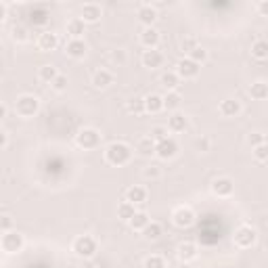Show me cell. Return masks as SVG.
Masks as SVG:
<instances>
[{
	"label": "cell",
	"instance_id": "obj_1",
	"mask_svg": "<svg viewBox=\"0 0 268 268\" xmlns=\"http://www.w3.org/2000/svg\"><path fill=\"white\" fill-rule=\"evenodd\" d=\"M105 160L109 166H126L132 160V149L126 143H111L105 149Z\"/></svg>",
	"mask_w": 268,
	"mask_h": 268
},
{
	"label": "cell",
	"instance_id": "obj_2",
	"mask_svg": "<svg viewBox=\"0 0 268 268\" xmlns=\"http://www.w3.org/2000/svg\"><path fill=\"white\" fill-rule=\"evenodd\" d=\"M15 111L19 117H34L38 111H40V98L34 94H21L15 101Z\"/></svg>",
	"mask_w": 268,
	"mask_h": 268
},
{
	"label": "cell",
	"instance_id": "obj_3",
	"mask_svg": "<svg viewBox=\"0 0 268 268\" xmlns=\"http://www.w3.org/2000/svg\"><path fill=\"white\" fill-rule=\"evenodd\" d=\"M72 250H74V254L78 258L90 260V258H94V254H96V241H94V237H90V235L76 237L74 243H72Z\"/></svg>",
	"mask_w": 268,
	"mask_h": 268
},
{
	"label": "cell",
	"instance_id": "obj_4",
	"mask_svg": "<svg viewBox=\"0 0 268 268\" xmlns=\"http://www.w3.org/2000/svg\"><path fill=\"white\" fill-rule=\"evenodd\" d=\"M233 241H235V245L239 247V250H250V247H254L256 241H258L256 228L247 226V224L239 226V228L235 231V235H233Z\"/></svg>",
	"mask_w": 268,
	"mask_h": 268
},
{
	"label": "cell",
	"instance_id": "obj_5",
	"mask_svg": "<svg viewBox=\"0 0 268 268\" xmlns=\"http://www.w3.org/2000/svg\"><path fill=\"white\" fill-rule=\"evenodd\" d=\"M23 245H25L23 235H21V233H17V231L4 233V235H2V239H0V247H2V252H4V254H17V252H21V250H23Z\"/></svg>",
	"mask_w": 268,
	"mask_h": 268
},
{
	"label": "cell",
	"instance_id": "obj_6",
	"mask_svg": "<svg viewBox=\"0 0 268 268\" xmlns=\"http://www.w3.org/2000/svg\"><path fill=\"white\" fill-rule=\"evenodd\" d=\"M76 143L82 149H96L101 145V134H98L94 128H82V130L76 134Z\"/></svg>",
	"mask_w": 268,
	"mask_h": 268
},
{
	"label": "cell",
	"instance_id": "obj_7",
	"mask_svg": "<svg viewBox=\"0 0 268 268\" xmlns=\"http://www.w3.org/2000/svg\"><path fill=\"white\" fill-rule=\"evenodd\" d=\"M176 74L180 80H193V78L199 76V63H195L193 59L184 57L176 63Z\"/></svg>",
	"mask_w": 268,
	"mask_h": 268
},
{
	"label": "cell",
	"instance_id": "obj_8",
	"mask_svg": "<svg viewBox=\"0 0 268 268\" xmlns=\"http://www.w3.org/2000/svg\"><path fill=\"white\" fill-rule=\"evenodd\" d=\"M195 212L191 210V207H186V205H180V207H176L174 214H172V222L178 226V228H188L193 222H195Z\"/></svg>",
	"mask_w": 268,
	"mask_h": 268
},
{
	"label": "cell",
	"instance_id": "obj_9",
	"mask_svg": "<svg viewBox=\"0 0 268 268\" xmlns=\"http://www.w3.org/2000/svg\"><path fill=\"white\" fill-rule=\"evenodd\" d=\"M176 153H178V143L174 141L172 136L164 138V141H160L157 147H155V155L160 157V160H172Z\"/></svg>",
	"mask_w": 268,
	"mask_h": 268
},
{
	"label": "cell",
	"instance_id": "obj_10",
	"mask_svg": "<svg viewBox=\"0 0 268 268\" xmlns=\"http://www.w3.org/2000/svg\"><path fill=\"white\" fill-rule=\"evenodd\" d=\"M235 191V182L228 176H220L212 182V193L216 197H231Z\"/></svg>",
	"mask_w": 268,
	"mask_h": 268
},
{
	"label": "cell",
	"instance_id": "obj_11",
	"mask_svg": "<svg viewBox=\"0 0 268 268\" xmlns=\"http://www.w3.org/2000/svg\"><path fill=\"white\" fill-rule=\"evenodd\" d=\"M136 17L145 27H153V23L157 21V8L151 4H141L136 11Z\"/></svg>",
	"mask_w": 268,
	"mask_h": 268
},
{
	"label": "cell",
	"instance_id": "obj_12",
	"mask_svg": "<svg viewBox=\"0 0 268 268\" xmlns=\"http://www.w3.org/2000/svg\"><path fill=\"white\" fill-rule=\"evenodd\" d=\"M176 256L180 262H193L197 256H199V252H197V245L191 243V241H182L180 245L176 247Z\"/></svg>",
	"mask_w": 268,
	"mask_h": 268
},
{
	"label": "cell",
	"instance_id": "obj_13",
	"mask_svg": "<svg viewBox=\"0 0 268 268\" xmlns=\"http://www.w3.org/2000/svg\"><path fill=\"white\" fill-rule=\"evenodd\" d=\"M101 15H103V8L98 4H94V2L84 4L82 11H80V19L84 23H96L98 19H101Z\"/></svg>",
	"mask_w": 268,
	"mask_h": 268
},
{
	"label": "cell",
	"instance_id": "obj_14",
	"mask_svg": "<svg viewBox=\"0 0 268 268\" xmlns=\"http://www.w3.org/2000/svg\"><path fill=\"white\" fill-rule=\"evenodd\" d=\"M141 61H143V65L149 67V69H157V67L164 65V55L157 51V48H149V51L143 53Z\"/></svg>",
	"mask_w": 268,
	"mask_h": 268
},
{
	"label": "cell",
	"instance_id": "obj_15",
	"mask_svg": "<svg viewBox=\"0 0 268 268\" xmlns=\"http://www.w3.org/2000/svg\"><path fill=\"white\" fill-rule=\"evenodd\" d=\"M59 46V38H57V34H53V32H42L40 36H38V48L40 51H44V53H48V51H55V48Z\"/></svg>",
	"mask_w": 268,
	"mask_h": 268
},
{
	"label": "cell",
	"instance_id": "obj_16",
	"mask_svg": "<svg viewBox=\"0 0 268 268\" xmlns=\"http://www.w3.org/2000/svg\"><path fill=\"white\" fill-rule=\"evenodd\" d=\"M188 128V117L184 113H172L170 117H168V130L172 132H184Z\"/></svg>",
	"mask_w": 268,
	"mask_h": 268
},
{
	"label": "cell",
	"instance_id": "obj_17",
	"mask_svg": "<svg viewBox=\"0 0 268 268\" xmlns=\"http://www.w3.org/2000/svg\"><path fill=\"white\" fill-rule=\"evenodd\" d=\"M141 44L147 48H157V44H160V32H157L155 27H145L141 32Z\"/></svg>",
	"mask_w": 268,
	"mask_h": 268
},
{
	"label": "cell",
	"instance_id": "obj_18",
	"mask_svg": "<svg viewBox=\"0 0 268 268\" xmlns=\"http://www.w3.org/2000/svg\"><path fill=\"white\" fill-rule=\"evenodd\" d=\"M86 32V23L80 17H74L67 21V34L72 36V40H82V36Z\"/></svg>",
	"mask_w": 268,
	"mask_h": 268
},
{
	"label": "cell",
	"instance_id": "obj_19",
	"mask_svg": "<svg viewBox=\"0 0 268 268\" xmlns=\"http://www.w3.org/2000/svg\"><path fill=\"white\" fill-rule=\"evenodd\" d=\"M155 147H157V143L151 136H143L136 141V153L143 157H151V155H155Z\"/></svg>",
	"mask_w": 268,
	"mask_h": 268
},
{
	"label": "cell",
	"instance_id": "obj_20",
	"mask_svg": "<svg viewBox=\"0 0 268 268\" xmlns=\"http://www.w3.org/2000/svg\"><path fill=\"white\" fill-rule=\"evenodd\" d=\"M218 109H220V113L224 117H237L241 113V103L237 101V98H224Z\"/></svg>",
	"mask_w": 268,
	"mask_h": 268
},
{
	"label": "cell",
	"instance_id": "obj_21",
	"mask_svg": "<svg viewBox=\"0 0 268 268\" xmlns=\"http://www.w3.org/2000/svg\"><path fill=\"white\" fill-rule=\"evenodd\" d=\"M65 53H67V57H72V59H84L86 42L84 40H69L67 46H65Z\"/></svg>",
	"mask_w": 268,
	"mask_h": 268
},
{
	"label": "cell",
	"instance_id": "obj_22",
	"mask_svg": "<svg viewBox=\"0 0 268 268\" xmlns=\"http://www.w3.org/2000/svg\"><path fill=\"white\" fill-rule=\"evenodd\" d=\"M109 84H113V74L109 69H98L92 76V86L94 88H107Z\"/></svg>",
	"mask_w": 268,
	"mask_h": 268
},
{
	"label": "cell",
	"instance_id": "obj_23",
	"mask_svg": "<svg viewBox=\"0 0 268 268\" xmlns=\"http://www.w3.org/2000/svg\"><path fill=\"white\" fill-rule=\"evenodd\" d=\"M126 201H130V203H143V201H147V191L143 186H138V184H134V186H130L126 191Z\"/></svg>",
	"mask_w": 268,
	"mask_h": 268
},
{
	"label": "cell",
	"instance_id": "obj_24",
	"mask_svg": "<svg viewBox=\"0 0 268 268\" xmlns=\"http://www.w3.org/2000/svg\"><path fill=\"white\" fill-rule=\"evenodd\" d=\"M145 107H147V113H160V111H164V96H160V94L145 96Z\"/></svg>",
	"mask_w": 268,
	"mask_h": 268
},
{
	"label": "cell",
	"instance_id": "obj_25",
	"mask_svg": "<svg viewBox=\"0 0 268 268\" xmlns=\"http://www.w3.org/2000/svg\"><path fill=\"white\" fill-rule=\"evenodd\" d=\"M182 105V96L180 92H176V90H170V92H166L164 94V109H168V111H176L178 107Z\"/></svg>",
	"mask_w": 268,
	"mask_h": 268
},
{
	"label": "cell",
	"instance_id": "obj_26",
	"mask_svg": "<svg viewBox=\"0 0 268 268\" xmlns=\"http://www.w3.org/2000/svg\"><path fill=\"white\" fill-rule=\"evenodd\" d=\"M160 82H162V86L166 88V90L170 92V90H176V88H178V84H180V78H178L176 72H164L162 78H160Z\"/></svg>",
	"mask_w": 268,
	"mask_h": 268
},
{
	"label": "cell",
	"instance_id": "obj_27",
	"mask_svg": "<svg viewBox=\"0 0 268 268\" xmlns=\"http://www.w3.org/2000/svg\"><path fill=\"white\" fill-rule=\"evenodd\" d=\"M250 94L254 101H266L268 98V84L266 82H254L250 86Z\"/></svg>",
	"mask_w": 268,
	"mask_h": 268
},
{
	"label": "cell",
	"instance_id": "obj_28",
	"mask_svg": "<svg viewBox=\"0 0 268 268\" xmlns=\"http://www.w3.org/2000/svg\"><path fill=\"white\" fill-rule=\"evenodd\" d=\"M57 76H59V72H57L55 65H42L40 69H38V78H40L44 84H53L57 80Z\"/></svg>",
	"mask_w": 268,
	"mask_h": 268
},
{
	"label": "cell",
	"instance_id": "obj_29",
	"mask_svg": "<svg viewBox=\"0 0 268 268\" xmlns=\"http://www.w3.org/2000/svg\"><path fill=\"white\" fill-rule=\"evenodd\" d=\"M134 214H136V207L130 201H124V203H120V207H117V218L124 222H130L134 218Z\"/></svg>",
	"mask_w": 268,
	"mask_h": 268
},
{
	"label": "cell",
	"instance_id": "obj_30",
	"mask_svg": "<svg viewBox=\"0 0 268 268\" xmlns=\"http://www.w3.org/2000/svg\"><path fill=\"white\" fill-rule=\"evenodd\" d=\"M143 235H145L147 241H157V239H160V237L164 235V228H162L160 222H149L147 228L143 231Z\"/></svg>",
	"mask_w": 268,
	"mask_h": 268
},
{
	"label": "cell",
	"instance_id": "obj_31",
	"mask_svg": "<svg viewBox=\"0 0 268 268\" xmlns=\"http://www.w3.org/2000/svg\"><path fill=\"white\" fill-rule=\"evenodd\" d=\"M126 109H128V113H134V115H143V113H147L145 98H141V96L130 98V101L126 103Z\"/></svg>",
	"mask_w": 268,
	"mask_h": 268
},
{
	"label": "cell",
	"instance_id": "obj_32",
	"mask_svg": "<svg viewBox=\"0 0 268 268\" xmlns=\"http://www.w3.org/2000/svg\"><path fill=\"white\" fill-rule=\"evenodd\" d=\"M252 57L258 59V61H264V59H268V42L266 40H256L252 44Z\"/></svg>",
	"mask_w": 268,
	"mask_h": 268
},
{
	"label": "cell",
	"instance_id": "obj_33",
	"mask_svg": "<svg viewBox=\"0 0 268 268\" xmlns=\"http://www.w3.org/2000/svg\"><path fill=\"white\" fill-rule=\"evenodd\" d=\"M149 222H151V220H149V216L145 212H136L134 218L130 220V226H132V231H145Z\"/></svg>",
	"mask_w": 268,
	"mask_h": 268
},
{
	"label": "cell",
	"instance_id": "obj_34",
	"mask_svg": "<svg viewBox=\"0 0 268 268\" xmlns=\"http://www.w3.org/2000/svg\"><path fill=\"white\" fill-rule=\"evenodd\" d=\"M11 36H13V40H15V42H19V44H21V42H27V40H29L27 27H25V25H19V23L13 27V34H11Z\"/></svg>",
	"mask_w": 268,
	"mask_h": 268
},
{
	"label": "cell",
	"instance_id": "obj_35",
	"mask_svg": "<svg viewBox=\"0 0 268 268\" xmlns=\"http://www.w3.org/2000/svg\"><path fill=\"white\" fill-rule=\"evenodd\" d=\"M32 23L34 25H44L48 21V13H46V8H34L32 11Z\"/></svg>",
	"mask_w": 268,
	"mask_h": 268
},
{
	"label": "cell",
	"instance_id": "obj_36",
	"mask_svg": "<svg viewBox=\"0 0 268 268\" xmlns=\"http://www.w3.org/2000/svg\"><path fill=\"white\" fill-rule=\"evenodd\" d=\"M193 147H195V151H199V153H207V151H210V147H212V141H210L207 136H199V138H195Z\"/></svg>",
	"mask_w": 268,
	"mask_h": 268
},
{
	"label": "cell",
	"instance_id": "obj_37",
	"mask_svg": "<svg viewBox=\"0 0 268 268\" xmlns=\"http://www.w3.org/2000/svg\"><path fill=\"white\" fill-rule=\"evenodd\" d=\"M245 141H247V145H250L252 149H256V147L264 145V143H266V138H264V134H260V132H250Z\"/></svg>",
	"mask_w": 268,
	"mask_h": 268
},
{
	"label": "cell",
	"instance_id": "obj_38",
	"mask_svg": "<svg viewBox=\"0 0 268 268\" xmlns=\"http://www.w3.org/2000/svg\"><path fill=\"white\" fill-rule=\"evenodd\" d=\"M145 268H166V260L162 256H149L145 260Z\"/></svg>",
	"mask_w": 268,
	"mask_h": 268
},
{
	"label": "cell",
	"instance_id": "obj_39",
	"mask_svg": "<svg viewBox=\"0 0 268 268\" xmlns=\"http://www.w3.org/2000/svg\"><path fill=\"white\" fill-rule=\"evenodd\" d=\"M197 46H199V44H197L195 38H193V36H186L184 40L180 42V51H182V53H186V55H191Z\"/></svg>",
	"mask_w": 268,
	"mask_h": 268
},
{
	"label": "cell",
	"instance_id": "obj_40",
	"mask_svg": "<svg viewBox=\"0 0 268 268\" xmlns=\"http://www.w3.org/2000/svg\"><path fill=\"white\" fill-rule=\"evenodd\" d=\"M188 59H193L195 63H199V65H201V63H205V61H207V51H205L203 46H197L195 51H193L191 55H188Z\"/></svg>",
	"mask_w": 268,
	"mask_h": 268
},
{
	"label": "cell",
	"instance_id": "obj_41",
	"mask_svg": "<svg viewBox=\"0 0 268 268\" xmlns=\"http://www.w3.org/2000/svg\"><path fill=\"white\" fill-rule=\"evenodd\" d=\"M143 174H145L147 180H157V178L162 176V168L160 166H147Z\"/></svg>",
	"mask_w": 268,
	"mask_h": 268
},
{
	"label": "cell",
	"instance_id": "obj_42",
	"mask_svg": "<svg viewBox=\"0 0 268 268\" xmlns=\"http://www.w3.org/2000/svg\"><path fill=\"white\" fill-rule=\"evenodd\" d=\"M151 138L155 143H160V141H164V138H168V128L166 126H155V128H151Z\"/></svg>",
	"mask_w": 268,
	"mask_h": 268
},
{
	"label": "cell",
	"instance_id": "obj_43",
	"mask_svg": "<svg viewBox=\"0 0 268 268\" xmlns=\"http://www.w3.org/2000/svg\"><path fill=\"white\" fill-rule=\"evenodd\" d=\"M254 157H256L258 162H266V160H268V143L256 147V149H254Z\"/></svg>",
	"mask_w": 268,
	"mask_h": 268
},
{
	"label": "cell",
	"instance_id": "obj_44",
	"mask_svg": "<svg viewBox=\"0 0 268 268\" xmlns=\"http://www.w3.org/2000/svg\"><path fill=\"white\" fill-rule=\"evenodd\" d=\"M0 231H2V235L13 231V218L8 216V214H4L2 218H0Z\"/></svg>",
	"mask_w": 268,
	"mask_h": 268
},
{
	"label": "cell",
	"instance_id": "obj_45",
	"mask_svg": "<svg viewBox=\"0 0 268 268\" xmlns=\"http://www.w3.org/2000/svg\"><path fill=\"white\" fill-rule=\"evenodd\" d=\"M109 59H111V63H115V65H124L126 63V51H122V48H117V51H113L111 53V57H109Z\"/></svg>",
	"mask_w": 268,
	"mask_h": 268
},
{
	"label": "cell",
	"instance_id": "obj_46",
	"mask_svg": "<svg viewBox=\"0 0 268 268\" xmlns=\"http://www.w3.org/2000/svg\"><path fill=\"white\" fill-rule=\"evenodd\" d=\"M51 86L55 88V90H57V92H63V90H65V88H67V76H63V74H59V76H57V80H55V82H53Z\"/></svg>",
	"mask_w": 268,
	"mask_h": 268
},
{
	"label": "cell",
	"instance_id": "obj_47",
	"mask_svg": "<svg viewBox=\"0 0 268 268\" xmlns=\"http://www.w3.org/2000/svg\"><path fill=\"white\" fill-rule=\"evenodd\" d=\"M258 13L262 17H268V0H260V2H258Z\"/></svg>",
	"mask_w": 268,
	"mask_h": 268
},
{
	"label": "cell",
	"instance_id": "obj_48",
	"mask_svg": "<svg viewBox=\"0 0 268 268\" xmlns=\"http://www.w3.org/2000/svg\"><path fill=\"white\" fill-rule=\"evenodd\" d=\"M6 147H8V132H6V130H2V132H0V149L4 151Z\"/></svg>",
	"mask_w": 268,
	"mask_h": 268
},
{
	"label": "cell",
	"instance_id": "obj_49",
	"mask_svg": "<svg viewBox=\"0 0 268 268\" xmlns=\"http://www.w3.org/2000/svg\"><path fill=\"white\" fill-rule=\"evenodd\" d=\"M6 11H8L6 2H2V0H0V21H4V19H6Z\"/></svg>",
	"mask_w": 268,
	"mask_h": 268
},
{
	"label": "cell",
	"instance_id": "obj_50",
	"mask_svg": "<svg viewBox=\"0 0 268 268\" xmlns=\"http://www.w3.org/2000/svg\"><path fill=\"white\" fill-rule=\"evenodd\" d=\"M6 113H8V107L2 103V105H0V117H2V120H4V117H6Z\"/></svg>",
	"mask_w": 268,
	"mask_h": 268
}]
</instances>
